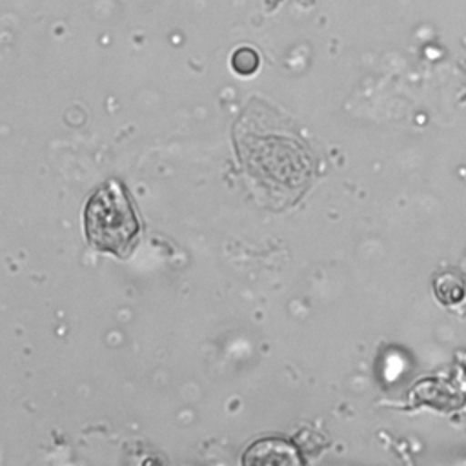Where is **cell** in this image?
Listing matches in <instances>:
<instances>
[{"label":"cell","instance_id":"cell-2","mask_svg":"<svg viewBox=\"0 0 466 466\" xmlns=\"http://www.w3.org/2000/svg\"><path fill=\"white\" fill-rule=\"evenodd\" d=\"M244 464H293L299 462L297 451L291 444L277 439H264L251 444L244 457Z\"/></svg>","mask_w":466,"mask_h":466},{"label":"cell","instance_id":"cell-1","mask_svg":"<svg viewBox=\"0 0 466 466\" xmlns=\"http://www.w3.org/2000/svg\"><path fill=\"white\" fill-rule=\"evenodd\" d=\"M84 229L96 251L126 258L140 237V220L126 187L116 180L102 184L84 209Z\"/></svg>","mask_w":466,"mask_h":466},{"label":"cell","instance_id":"cell-3","mask_svg":"<svg viewBox=\"0 0 466 466\" xmlns=\"http://www.w3.org/2000/svg\"><path fill=\"white\" fill-rule=\"evenodd\" d=\"M433 295L442 306H457L466 299V280L459 271H442L433 279Z\"/></svg>","mask_w":466,"mask_h":466}]
</instances>
